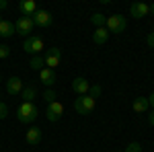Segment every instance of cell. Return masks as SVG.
Masks as SVG:
<instances>
[{
  "instance_id": "7402d4cb",
  "label": "cell",
  "mask_w": 154,
  "mask_h": 152,
  "mask_svg": "<svg viewBox=\"0 0 154 152\" xmlns=\"http://www.w3.org/2000/svg\"><path fill=\"white\" fill-rule=\"evenodd\" d=\"M123 152H142V144L140 142H131V144H128V148Z\"/></svg>"
},
{
  "instance_id": "5b68a950",
  "label": "cell",
  "mask_w": 154,
  "mask_h": 152,
  "mask_svg": "<svg viewBox=\"0 0 154 152\" xmlns=\"http://www.w3.org/2000/svg\"><path fill=\"white\" fill-rule=\"evenodd\" d=\"M62 47H49L45 49V56H43V62H45V66H48L49 70H54L56 66H60V58H62Z\"/></svg>"
},
{
  "instance_id": "7a4b0ae2",
  "label": "cell",
  "mask_w": 154,
  "mask_h": 152,
  "mask_svg": "<svg viewBox=\"0 0 154 152\" xmlns=\"http://www.w3.org/2000/svg\"><path fill=\"white\" fill-rule=\"evenodd\" d=\"M95 105H97V99H93L91 95H82L74 101V111L80 113V115H88L95 111Z\"/></svg>"
},
{
  "instance_id": "d6a6232c",
  "label": "cell",
  "mask_w": 154,
  "mask_h": 152,
  "mask_svg": "<svg viewBox=\"0 0 154 152\" xmlns=\"http://www.w3.org/2000/svg\"><path fill=\"white\" fill-rule=\"evenodd\" d=\"M152 27H154V25H152Z\"/></svg>"
},
{
  "instance_id": "1f68e13d",
  "label": "cell",
  "mask_w": 154,
  "mask_h": 152,
  "mask_svg": "<svg viewBox=\"0 0 154 152\" xmlns=\"http://www.w3.org/2000/svg\"><path fill=\"white\" fill-rule=\"evenodd\" d=\"M121 152H123V150H121Z\"/></svg>"
},
{
  "instance_id": "52a82bcc",
  "label": "cell",
  "mask_w": 154,
  "mask_h": 152,
  "mask_svg": "<svg viewBox=\"0 0 154 152\" xmlns=\"http://www.w3.org/2000/svg\"><path fill=\"white\" fill-rule=\"evenodd\" d=\"M62 115H64V105H62L60 101L48 103V111H45V117H48V121H58Z\"/></svg>"
},
{
  "instance_id": "8fae6325",
  "label": "cell",
  "mask_w": 154,
  "mask_h": 152,
  "mask_svg": "<svg viewBox=\"0 0 154 152\" xmlns=\"http://www.w3.org/2000/svg\"><path fill=\"white\" fill-rule=\"evenodd\" d=\"M130 12H131L134 19H144L148 14V4L146 2H134L130 6Z\"/></svg>"
},
{
  "instance_id": "4fadbf2b",
  "label": "cell",
  "mask_w": 154,
  "mask_h": 152,
  "mask_svg": "<svg viewBox=\"0 0 154 152\" xmlns=\"http://www.w3.org/2000/svg\"><path fill=\"white\" fill-rule=\"evenodd\" d=\"M19 11L23 12V17H33L37 12L35 0H23V2H19Z\"/></svg>"
},
{
  "instance_id": "30bf717a",
  "label": "cell",
  "mask_w": 154,
  "mask_h": 152,
  "mask_svg": "<svg viewBox=\"0 0 154 152\" xmlns=\"http://www.w3.org/2000/svg\"><path fill=\"white\" fill-rule=\"evenodd\" d=\"M88 88H91V82L82 78V76H78V78H74L72 80V91L78 95V97H82V95H88Z\"/></svg>"
},
{
  "instance_id": "ac0fdd59",
  "label": "cell",
  "mask_w": 154,
  "mask_h": 152,
  "mask_svg": "<svg viewBox=\"0 0 154 152\" xmlns=\"http://www.w3.org/2000/svg\"><path fill=\"white\" fill-rule=\"evenodd\" d=\"M21 97H23V101H29V103H33V99L37 97V88L33 86V84H29V86H25V88H23Z\"/></svg>"
},
{
  "instance_id": "3957f363",
  "label": "cell",
  "mask_w": 154,
  "mask_h": 152,
  "mask_svg": "<svg viewBox=\"0 0 154 152\" xmlns=\"http://www.w3.org/2000/svg\"><path fill=\"white\" fill-rule=\"evenodd\" d=\"M107 31L109 33H121L125 27H128V19L123 17V14H111V17H107Z\"/></svg>"
},
{
  "instance_id": "4dcf8cb0",
  "label": "cell",
  "mask_w": 154,
  "mask_h": 152,
  "mask_svg": "<svg viewBox=\"0 0 154 152\" xmlns=\"http://www.w3.org/2000/svg\"><path fill=\"white\" fill-rule=\"evenodd\" d=\"M0 82H2V78H0Z\"/></svg>"
},
{
  "instance_id": "277c9868",
  "label": "cell",
  "mask_w": 154,
  "mask_h": 152,
  "mask_svg": "<svg viewBox=\"0 0 154 152\" xmlns=\"http://www.w3.org/2000/svg\"><path fill=\"white\" fill-rule=\"evenodd\" d=\"M23 49L27 51V54H31V56H39V51H43L45 45H43V39H41V37L31 35V37H27V39H25Z\"/></svg>"
},
{
  "instance_id": "ffe728a7",
  "label": "cell",
  "mask_w": 154,
  "mask_h": 152,
  "mask_svg": "<svg viewBox=\"0 0 154 152\" xmlns=\"http://www.w3.org/2000/svg\"><path fill=\"white\" fill-rule=\"evenodd\" d=\"M29 66H31V70H43V66H45V62H43V58L41 56H33L31 58V62H29Z\"/></svg>"
},
{
  "instance_id": "9c48e42d",
  "label": "cell",
  "mask_w": 154,
  "mask_h": 152,
  "mask_svg": "<svg viewBox=\"0 0 154 152\" xmlns=\"http://www.w3.org/2000/svg\"><path fill=\"white\" fill-rule=\"evenodd\" d=\"M25 88V82L19 78V76H11L6 80V93L8 95H21Z\"/></svg>"
},
{
  "instance_id": "603a6c76",
  "label": "cell",
  "mask_w": 154,
  "mask_h": 152,
  "mask_svg": "<svg viewBox=\"0 0 154 152\" xmlns=\"http://www.w3.org/2000/svg\"><path fill=\"white\" fill-rule=\"evenodd\" d=\"M43 99H45L48 103H54V101H56V91H54V88H48V91L43 93Z\"/></svg>"
},
{
  "instance_id": "f1b7e54d",
  "label": "cell",
  "mask_w": 154,
  "mask_h": 152,
  "mask_svg": "<svg viewBox=\"0 0 154 152\" xmlns=\"http://www.w3.org/2000/svg\"><path fill=\"white\" fill-rule=\"evenodd\" d=\"M6 6H8V2H6V0H0V11H4Z\"/></svg>"
},
{
  "instance_id": "d4e9b609",
  "label": "cell",
  "mask_w": 154,
  "mask_h": 152,
  "mask_svg": "<svg viewBox=\"0 0 154 152\" xmlns=\"http://www.w3.org/2000/svg\"><path fill=\"white\" fill-rule=\"evenodd\" d=\"M6 115H8V107H6V103L0 101V119H4Z\"/></svg>"
},
{
  "instance_id": "5bb4252c",
  "label": "cell",
  "mask_w": 154,
  "mask_h": 152,
  "mask_svg": "<svg viewBox=\"0 0 154 152\" xmlns=\"http://www.w3.org/2000/svg\"><path fill=\"white\" fill-rule=\"evenodd\" d=\"M39 80L43 82L48 88H51V86L56 84V72L49 70V68H43V70L39 72Z\"/></svg>"
},
{
  "instance_id": "44dd1931",
  "label": "cell",
  "mask_w": 154,
  "mask_h": 152,
  "mask_svg": "<svg viewBox=\"0 0 154 152\" xmlns=\"http://www.w3.org/2000/svg\"><path fill=\"white\" fill-rule=\"evenodd\" d=\"M103 93V88H101V84H91V88H88V95L93 97V99H99Z\"/></svg>"
},
{
  "instance_id": "ba28073f",
  "label": "cell",
  "mask_w": 154,
  "mask_h": 152,
  "mask_svg": "<svg viewBox=\"0 0 154 152\" xmlns=\"http://www.w3.org/2000/svg\"><path fill=\"white\" fill-rule=\"evenodd\" d=\"M31 19H33V25L43 27V29H45V27H49V25H51V21H54V17H51L48 11H43V8H37V12L31 17Z\"/></svg>"
},
{
  "instance_id": "484cf974",
  "label": "cell",
  "mask_w": 154,
  "mask_h": 152,
  "mask_svg": "<svg viewBox=\"0 0 154 152\" xmlns=\"http://www.w3.org/2000/svg\"><path fill=\"white\" fill-rule=\"evenodd\" d=\"M148 123H150V126H154V109H150V111H148Z\"/></svg>"
},
{
  "instance_id": "f546056e",
  "label": "cell",
  "mask_w": 154,
  "mask_h": 152,
  "mask_svg": "<svg viewBox=\"0 0 154 152\" xmlns=\"http://www.w3.org/2000/svg\"><path fill=\"white\" fill-rule=\"evenodd\" d=\"M150 12L154 14V4H148V14H150Z\"/></svg>"
},
{
  "instance_id": "2e32d148",
  "label": "cell",
  "mask_w": 154,
  "mask_h": 152,
  "mask_svg": "<svg viewBox=\"0 0 154 152\" xmlns=\"http://www.w3.org/2000/svg\"><path fill=\"white\" fill-rule=\"evenodd\" d=\"M14 33H17L14 23H11V21H0V37H12Z\"/></svg>"
},
{
  "instance_id": "7c38bea8",
  "label": "cell",
  "mask_w": 154,
  "mask_h": 152,
  "mask_svg": "<svg viewBox=\"0 0 154 152\" xmlns=\"http://www.w3.org/2000/svg\"><path fill=\"white\" fill-rule=\"evenodd\" d=\"M131 109H134L136 113H148V109H150L148 97H136L134 103H131Z\"/></svg>"
},
{
  "instance_id": "9a60e30c",
  "label": "cell",
  "mask_w": 154,
  "mask_h": 152,
  "mask_svg": "<svg viewBox=\"0 0 154 152\" xmlns=\"http://www.w3.org/2000/svg\"><path fill=\"white\" fill-rule=\"evenodd\" d=\"M25 140H27V144H31V146H35V144H39L41 142V129L39 128H29L27 129V134H25Z\"/></svg>"
},
{
  "instance_id": "6da1fadb",
  "label": "cell",
  "mask_w": 154,
  "mask_h": 152,
  "mask_svg": "<svg viewBox=\"0 0 154 152\" xmlns=\"http://www.w3.org/2000/svg\"><path fill=\"white\" fill-rule=\"evenodd\" d=\"M39 115V111H37V107L33 103H29V101H23L19 109H17V119L19 121H23V123H33Z\"/></svg>"
},
{
  "instance_id": "d6986e66",
  "label": "cell",
  "mask_w": 154,
  "mask_h": 152,
  "mask_svg": "<svg viewBox=\"0 0 154 152\" xmlns=\"http://www.w3.org/2000/svg\"><path fill=\"white\" fill-rule=\"evenodd\" d=\"M91 23L95 25L97 29H99V27H105V25H107V17H105V14H101V12H95V14L91 17Z\"/></svg>"
},
{
  "instance_id": "8992f818",
  "label": "cell",
  "mask_w": 154,
  "mask_h": 152,
  "mask_svg": "<svg viewBox=\"0 0 154 152\" xmlns=\"http://www.w3.org/2000/svg\"><path fill=\"white\" fill-rule=\"evenodd\" d=\"M14 29H17V35L27 37L33 31V19H31V17H21V19L14 23Z\"/></svg>"
},
{
  "instance_id": "cb8c5ba5",
  "label": "cell",
  "mask_w": 154,
  "mask_h": 152,
  "mask_svg": "<svg viewBox=\"0 0 154 152\" xmlns=\"http://www.w3.org/2000/svg\"><path fill=\"white\" fill-rule=\"evenodd\" d=\"M11 56V47L4 45V43H0V60H6Z\"/></svg>"
},
{
  "instance_id": "e0dca14e",
  "label": "cell",
  "mask_w": 154,
  "mask_h": 152,
  "mask_svg": "<svg viewBox=\"0 0 154 152\" xmlns=\"http://www.w3.org/2000/svg\"><path fill=\"white\" fill-rule=\"evenodd\" d=\"M107 39H109V31H107V27H99L95 33H93V41H95L97 45H103Z\"/></svg>"
},
{
  "instance_id": "4316f807",
  "label": "cell",
  "mask_w": 154,
  "mask_h": 152,
  "mask_svg": "<svg viewBox=\"0 0 154 152\" xmlns=\"http://www.w3.org/2000/svg\"><path fill=\"white\" fill-rule=\"evenodd\" d=\"M146 41H148V45H150V47H154V33H148Z\"/></svg>"
},
{
  "instance_id": "83f0119b",
  "label": "cell",
  "mask_w": 154,
  "mask_h": 152,
  "mask_svg": "<svg viewBox=\"0 0 154 152\" xmlns=\"http://www.w3.org/2000/svg\"><path fill=\"white\" fill-rule=\"evenodd\" d=\"M148 103H150V107L154 109V93H150V95H148Z\"/></svg>"
}]
</instances>
